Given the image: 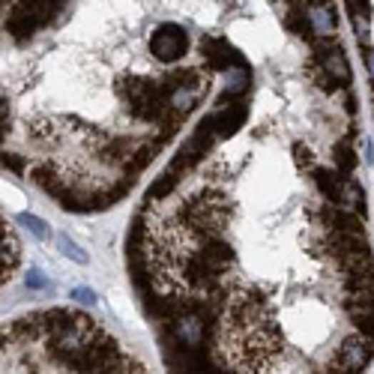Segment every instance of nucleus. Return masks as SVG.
Segmentation results:
<instances>
[{"label": "nucleus", "instance_id": "nucleus-1", "mask_svg": "<svg viewBox=\"0 0 374 374\" xmlns=\"http://www.w3.org/2000/svg\"><path fill=\"white\" fill-rule=\"evenodd\" d=\"M60 4L54 0H36V4H15L9 9V19H6V30L15 36V39H24L30 36L36 27L54 21Z\"/></svg>", "mask_w": 374, "mask_h": 374}, {"label": "nucleus", "instance_id": "nucleus-2", "mask_svg": "<svg viewBox=\"0 0 374 374\" xmlns=\"http://www.w3.org/2000/svg\"><path fill=\"white\" fill-rule=\"evenodd\" d=\"M210 318H204L201 311H183L180 318H174L168 326H171V335H168V345H174L186 353H201V345L207 338V330H210Z\"/></svg>", "mask_w": 374, "mask_h": 374}, {"label": "nucleus", "instance_id": "nucleus-3", "mask_svg": "<svg viewBox=\"0 0 374 374\" xmlns=\"http://www.w3.org/2000/svg\"><path fill=\"white\" fill-rule=\"evenodd\" d=\"M150 51L162 64H174V60H180L189 51V36H186V30L180 24H162L150 39Z\"/></svg>", "mask_w": 374, "mask_h": 374}, {"label": "nucleus", "instance_id": "nucleus-4", "mask_svg": "<svg viewBox=\"0 0 374 374\" xmlns=\"http://www.w3.org/2000/svg\"><path fill=\"white\" fill-rule=\"evenodd\" d=\"M248 114V102L246 99H228L225 105H219L216 111L210 114L213 126H216V141H225V138H231L233 132H237L243 126V120Z\"/></svg>", "mask_w": 374, "mask_h": 374}, {"label": "nucleus", "instance_id": "nucleus-5", "mask_svg": "<svg viewBox=\"0 0 374 374\" xmlns=\"http://www.w3.org/2000/svg\"><path fill=\"white\" fill-rule=\"evenodd\" d=\"M201 51H204L210 69H225V72H228V69L246 66L243 54H240L237 49H231V45H228L225 39H219V36H207L204 42H201Z\"/></svg>", "mask_w": 374, "mask_h": 374}, {"label": "nucleus", "instance_id": "nucleus-6", "mask_svg": "<svg viewBox=\"0 0 374 374\" xmlns=\"http://www.w3.org/2000/svg\"><path fill=\"white\" fill-rule=\"evenodd\" d=\"M320 72L326 78H333V81L341 87V84H350V64L345 57V49H326L323 57H320Z\"/></svg>", "mask_w": 374, "mask_h": 374}, {"label": "nucleus", "instance_id": "nucleus-7", "mask_svg": "<svg viewBox=\"0 0 374 374\" xmlns=\"http://www.w3.org/2000/svg\"><path fill=\"white\" fill-rule=\"evenodd\" d=\"M305 19H308V30H315L318 36L323 39L335 36V9L330 4H308Z\"/></svg>", "mask_w": 374, "mask_h": 374}, {"label": "nucleus", "instance_id": "nucleus-8", "mask_svg": "<svg viewBox=\"0 0 374 374\" xmlns=\"http://www.w3.org/2000/svg\"><path fill=\"white\" fill-rule=\"evenodd\" d=\"M19 255H21V246L15 240L12 228L4 222V228H0V267H4V278H9L12 267L19 263Z\"/></svg>", "mask_w": 374, "mask_h": 374}, {"label": "nucleus", "instance_id": "nucleus-9", "mask_svg": "<svg viewBox=\"0 0 374 374\" xmlns=\"http://www.w3.org/2000/svg\"><path fill=\"white\" fill-rule=\"evenodd\" d=\"M315 183H318V189L323 192V198H330L333 204H341V198H345V177L335 174V171L315 168Z\"/></svg>", "mask_w": 374, "mask_h": 374}, {"label": "nucleus", "instance_id": "nucleus-10", "mask_svg": "<svg viewBox=\"0 0 374 374\" xmlns=\"http://www.w3.org/2000/svg\"><path fill=\"white\" fill-rule=\"evenodd\" d=\"M248 87V66H237L225 72V99H243Z\"/></svg>", "mask_w": 374, "mask_h": 374}, {"label": "nucleus", "instance_id": "nucleus-11", "mask_svg": "<svg viewBox=\"0 0 374 374\" xmlns=\"http://www.w3.org/2000/svg\"><path fill=\"white\" fill-rule=\"evenodd\" d=\"M341 210H348L353 216H363V210H365L363 189L353 180H345V198H341Z\"/></svg>", "mask_w": 374, "mask_h": 374}, {"label": "nucleus", "instance_id": "nucleus-12", "mask_svg": "<svg viewBox=\"0 0 374 374\" xmlns=\"http://www.w3.org/2000/svg\"><path fill=\"white\" fill-rule=\"evenodd\" d=\"M54 243H57V248H60V255H66L69 261H75V263H87V261H90V255L69 237V233H54Z\"/></svg>", "mask_w": 374, "mask_h": 374}, {"label": "nucleus", "instance_id": "nucleus-13", "mask_svg": "<svg viewBox=\"0 0 374 374\" xmlns=\"http://www.w3.org/2000/svg\"><path fill=\"white\" fill-rule=\"evenodd\" d=\"M180 171H174V168H171L168 165V171H165V174L159 177V180H156L153 183V189H150V198H165V195H171V192H174V186L180 183Z\"/></svg>", "mask_w": 374, "mask_h": 374}, {"label": "nucleus", "instance_id": "nucleus-14", "mask_svg": "<svg viewBox=\"0 0 374 374\" xmlns=\"http://www.w3.org/2000/svg\"><path fill=\"white\" fill-rule=\"evenodd\" d=\"M335 165L341 168V174H350L356 168V156H353V147H350V138H341L335 144Z\"/></svg>", "mask_w": 374, "mask_h": 374}, {"label": "nucleus", "instance_id": "nucleus-15", "mask_svg": "<svg viewBox=\"0 0 374 374\" xmlns=\"http://www.w3.org/2000/svg\"><path fill=\"white\" fill-rule=\"evenodd\" d=\"M19 222L34 233V237H39V240H49V225H45L42 219H36V216H30V213H19Z\"/></svg>", "mask_w": 374, "mask_h": 374}, {"label": "nucleus", "instance_id": "nucleus-16", "mask_svg": "<svg viewBox=\"0 0 374 374\" xmlns=\"http://www.w3.org/2000/svg\"><path fill=\"white\" fill-rule=\"evenodd\" d=\"M69 297H72L75 303L87 305V308H93V305L99 303V297H96V290H93V288H72V293H69Z\"/></svg>", "mask_w": 374, "mask_h": 374}, {"label": "nucleus", "instance_id": "nucleus-17", "mask_svg": "<svg viewBox=\"0 0 374 374\" xmlns=\"http://www.w3.org/2000/svg\"><path fill=\"white\" fill-rule=\"evenodd\" d=\"M27 288H34V290H45V288H49V278H45L42 276V270H30L27 273Z\"/></svg>", "mask_w": 374, "mask_h": 374}, {"label": "nucleus", "instance_id": "nucleus-18", "mask_svg": "<svg viewBox=\"0 0 374 374\" xmlns=\"http://www.w3.org/2000/svg\"><path fill=\"white\" fill-rule=\"evenodd\" d=\"M4 165L12 168L15 174H24V168H27V162L21 159V156H12V153H4Z\"/></svg>", "mask_w": 374, "mask_h": 374}, {"label": "nucleus", "instance_id": "nucleus-19", "mask_svg": "<svg viewBox=\"0 0 374 374\" xmlns=\"http://www.w3.org/2000/svg\"><path fill=\"white\" fill-rule=\"evenodd\" d=\"M293 156H297V162H300V168H308L311 165V153L303 147V144H297L293 147Z\"/></svg>", "mask_w": 374, "mask_h": 374}, {"label": "nucleus", "instance_id": "nucleus-20", "mask_svg": "<svg viewBox=\"0 0 374 374\" xmlns=\"http://www.w3.org/2000/svg\"><path fill=\"white\" fill-rule=\"evenodd\" d=\"M365 66H368V75H371V84H374V51H371V49L365 51Z\"/></svg>", "mask_w": 374, "mask_h": 374}, {"label": "nucleus", "instance_id": "nucleus-21", "mask_svg": "<svg viewBox=\"0 0 374 374\" xmlns=\"http://www.w3.org/2000/svg\"><path fill=\"white\" fill-rule=\"evenodd\" d=\"M348 111L356 114V99H353V93H348Z\"/></svg>", "mask_w": 374, "mask_h": 374}]
</instances>
